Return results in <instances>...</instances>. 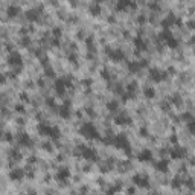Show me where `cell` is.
<instances>
[{
    "label": "cell",
    "mask_w": 195,
    "mask_h": 195,
    "mask_svg": "<svg viewBox=\"0 0 195 195\" xmlns=\"http://www.w3.org/2000/svg\"><path fill=\"white\" fill-rule=\"evenodd\" d=\"M9 177L12 180H20L22 177H23V172L20 171V169H15V171H12L11 174H9Z\"/></svg>",
    "instance_id": "obj_1"
}]
</instances>
